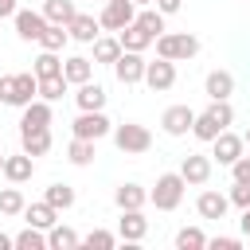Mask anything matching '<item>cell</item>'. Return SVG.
Returning a JSON list of instances; mask_svg holds the SVG:
<instances>
[{
	"mask_svg": "<svg viewBox=\"0 0 250 250\" xmlns=\"http://www.w3.org/2000/svg\"><path fill=\"white\" fill-rule=\"evenodd\" d=\"M51 102H43V98H31L27 105H23V117H20V133L23 129H51Z\"/></svg>",
	"mask_w": 250,
	"mask_h": 250,
	"instance_id": "cell-16",
	"label": "cell"
},
{
	"mask_svg": "<svg viewBox=\"0 0 250 250\" xmlns=\"http://www.w3.org/2000/svg\"><path fill=\"white\" fill-rule=\"evenodd\" d=\"M207 246V234L199 227H180L176 230V250H203Z\"/></svg>",
	"mask_w": 250,
	"mask_h": 250,
	"instance_id": "cell-34",
	"label": "cell"
},
{
	"mask_svg": "<svg viewBox=\"0 0 250 250\" xmlns=\"http://www.w3.org/2000/svg\"><path fill=\"white\" fill-rule=\"evenodd\" d=\"M234 125V109H230V102H211L203 113H195V121H191V137L195 141H215L223 129H230Z\"/></svg>",
	"mask_w": 250,
	"mask_h": 250,
	"instance_id": "cell-1",
	"label": "cell"
},
{
	"mask_svg": "<svg viewBox=\"0 0 250 250\" xmlns=\"http://www.w3.org/2000/svg\"><path fill=\"white\" fill-rule=\"evenodd\" d=\"M74 137H86V141H102L105 133H113V121L105 117V109H78L74 117Z\"/></svg>",
	"mask_w": 250,
	"mask_h": 250,
	"instance_id": "cell-6",
	"label": "cell"
},
{
	"mask_svg": "<svg viewBox=\"0 0 250 250\" xmlns=\"http://www.w3.org/2000/svg\"><path fill=\"white\" fill-rule=\"evenodd\" d=\"M133 4H137V8H148V4H152V0H133Z\"/></svg>",
	"mask_w": 250,
	"mask_h": 250,
	"instance_id": "cell-46",
	"label": "cell"
},
{
	"mask_svg": "<svg viewBox=\"0 0 250 250\" xmlns=\"http://www.w3.org/2000/svg\"><path fill=\"white\" fill-rule=\"evenodd\" d=\"M12 246H16V238H12V234H4V230H0V250H12Z\"/></svg>",
	"mask_w": 250,
	"mask_h": 250,
	"instance_id": "cell-44",
	"label": "cell"
},
{
	"mask_svg": "<svg viewBox=\"0 0 250 250\" xmlns=\"http://www.w3.org/2000/svg\"><path fill=\"white\" fill-rule=\"evenodd\" d=\"M113 74H117L121 86H137V82L145 78V59H141V51H121L117 62H113Z\"/></svg>",
	"mask_w": 250,
	"mask_h": 250,
	"instance_id": "cell-12",
	"label": "cell"
},
{
	"mask_svg": "<svg viewBox=\"0 0 250 250\" xmlns=\"http://www.w3.org/2000/svg\"><path fill=\"white\" fill-rule=\"evenodd\" d=\"M207 246H215V250H238L242 238H234V234H215V238H207Z\"/></svg>",
	"mask_w": 250,
	"mask_h": 250,
	"instance_id": "cell-40",
	"label": "cell"
},
{
	"mask_svg": "<svg viewBox=\"0 0 250 250\" xmlns=\"http://www.w3.org/2000/svg\"><path fill=\"white\" fill-rule=\"evenodd\" d=\"M242 234L250 238V207H242Z\"/></svg>",
	"mask_w": 250,
	"mask_h": 250,
	"instance_id": "cell-45",
	"label": "cell"
},
{
	"mask_svg": "<svg viewBox=\"0 0 250 250\" xmlns=\"http://www.w3.org/2000/svg\"><path fill=\"white\" fill-rule=\"evenodd\" d=\"M66 86H70V82H66L62 74H51V78H39V98H43V102H59V98L66 94Z\"/></svg>",
	"mask_w": 250,
	"mask_h": 250,
	"instance_id": "cell-36",
	"label": "cell"
},
{
	"mask_svg": "<svg viewBox=\"0 0 250 250\" xmlns=\"http://www.w3.org/2000/svg\"><path fill=\"white\" fill-rule=\"evenodd\" d=\"M230 176H234V180H250V156H238V160L230 164Z\"/></svg>",
	"mask_w": 250,
	"mask_h": 250,
	"instance_id": "cell-41",
	"label": "cell"
},
{
	"mask_svg": "<svg viewBox=\"0 0 250 250\" xmlns=\"http://www.w3.org/2000/svg\"><path fill=\"white\" fill-rule=\"evenodd\" d=\"M195 211H199V219H227V211H230V199L223 195V191H199V199H195Z\"/></svg>",
	"mask_w": 250,
	"mask_h": 250,
	"instance_id": "cell-18",
	"label": "cell"
},
{
	"mask_svg": "<svg viewBox=\"0 0 250 250\" xmlns=\"http://www.w3.org/2000/svg\"><path fill=\"white\" fill-rule=\"evenodd\" d=\"M113 203H117L121 211H133V207H145V203H148V191H145L141 184H121V188L113 191Z\"/></svg>",
	"mask_w": 250,
	"mask_h": 250,
	"instance_id": "cell-24",
	"label": "cell"
},
{
	"mask_svg": "<svg viewBox=\"0 0 250 250\" xmlns=\"http://www.w3.org/2000/svg\"><path fill=\"white\" fill-rule=\"evenodd\" d=\"M152 8H156V12H164V16H176V12L184 8V0H152Z\"/></svg>",
	"mask_w": 250,
	"mask_h": 250,
	"instance_id": "cell-42",
	"label": "cell"
},
{
	"mask_svg": "<svg viewBox=\"0 0 250 250\" xmlns=\"http://www.w3.org/2000/svg\"><path fill=\"white\" fill-rule=\"evenodd\" d=\"M0 176H4L8 184H27V180L35 176V156H27L23 148H20L16 156H4V168H0Z\"/></svg>",
	"mask_w": 250,
	"mask_h": 250,
	"instance_id": "cell-14",
	"label": "cell"
},
{
	"mask_svg": "<svg viewBox=\"0 0 250 250\" xmlns=\"http://www.w3.org/2000/svg\"><path fill=\"white\" fill-rule=\"evenodd\" d=\"M234 207H250V180H234L230 184V195H227Z\"/></svg>",
	"mask_w": 250,
	"mask_h": 250,
	"instance_id": "cell-39",
	"label": "cell"
},
{
	"mask_svg": "<svg viewBox=\"0 0 250 250\" xmlns=\"http://www.w3.org/2000/svg\"><path fill=\"white\" fill-rule=\"evenodd\" d=\"M74 12H78L74 0H43V16H47V23H62V27H66V23L74 20Z\"/></svg>",
	"mask_w": 250,
	"mask_h": 250,
	"instance_id": "cell-28",
	"label": "cell"
},
{
	"mask_svg": "<svg viewBox=\"0 0 250 250\" xmlns=\"http://www.w3.org/2000/svg\"><path fill=\"white\" fill-rule=\"evenodd\" d=\"M242 141H246V148H250V125H246V133H242Z\"/></svg>",
	"mask_w": 250,
	"mask_h": 250,
	"instance_id": "cell-47",
	"label": "cell"
},
{
	"mask_svg": "<svg viewBox=\"0 0 250 250\" xmlns=\"http://www.w3.org/2000/svg\"><path fill=\"white\" fill-rule=\"evenodd\" d=\"M152 43H156V55H160V59H172V62L199 55V39H195L191 31H160Z\"/></svg>",
	"mask_w": 250,
	"mask_h": 250,
	"instance_id": "cell-3",
	"label": "cell"
},
{
	"mask_svg": "<svg viewBox=\"0 0 250 250\" xmlns=\"http://www.w3.org/2000/svg\"><path fill=\"white\" fill-rule=\"evenodd\" d=\"M23 191L20 188H0V215H23Z\"/></svg>",
	"mask_w": 250,
	"mask_h": 250,
	"instance_id": "cell-37",
	"label": "cell"
},
{
	"mask_svg": "<svg viewBox=\"0 0 250 250\" xmlns=\"http://www.w3.org/2000/svg\"><path fill=\"white\" fill-rule=\"evenodd\" d=\"M98 141H86V137H74L70 145H66V160L70 164H78V168H86V164H94V156H98V148H94Z\"/></svg>",
	"mask_w": 250,
	"mask_h": 250,
	"instance_id": "cell-27",
	"label": "cell"
},
{
	"mask_svg": "<svg viewBox=\"0 0 250 250\" xmlns=\"http://www.w3.org/2000/svg\"><path fill=\"white\" fill-rule=\"evenodd\" d=\"M203 94L211 98V102H230V94H234V74L230 70H211L207 78H203Z\"/></svg>",
	"mask_w": 250,
	"mask_h": 250,
	"instance_id": "cell-15",
	"label": "cell"
},
{
	"mask_svg": "<svg viewBox=\"0 0 250 250\" xmlns=\"http://www.w3.org/2000/svg\"><path fill=\"white\" fill-rule=\"evenodd\" d=\"M90 47H94V62H105V66H113L117 55H121V39L117 35H98Z\"/></svg>",
	"mask_w": 250,
	"mask_h": 250,
	"instance_id": "cell-25",
	"label": "cell"
},
{
	"mask_svg": "<svg viewBox=\"0 0 250 250\" xmlns=\"http://www.w3.org/2000/svg\"><path fill=\"white\" fill-rule=\"evenodd\" d=\"M145 234H148V219L141 215V207L121 211V219H117V238H125V242H141Z\"/></svg>",
	"mask_w": 250,
	"mask_h": 250,
	"instance_id": "cell-17",
	"label": "cell"
},
{
	"mask_svg": "<svg viewBox=\"0 0 250 250\" xmlns=\"http://www.w3.org/2000/svg\"><path fill=\"white\" fill-rule=\"evenodd\" d=\"M66 31H70L74 43H94V39L102 35V23H98L94 16H86V12H74V20L66 23Z\"/></svg>",
	"mask_w": 250,
	"mask_h": 250,
	"instance_id": "cell-19",
	"label": "cell"
},
{
	"mask_svg": "<svg viewBox=\"0 0 250 250\" xmlns=\"http://www.w3.org/2000/svg\"><path fill=\"white\" fill-rule=\"evenodd\" d=\"M20 148L27 156H47L51 152V129H23L20 133Z\"/></svg>",
	"mask_w": 250,
	"mask_h": 250,
	"instance_id": "cell-22",
	"label": "cell"
},
{
	"mask_svg": "<svg viewBox=\"0 0 250 250\" xmlns=\"http://www.w3.org/2000/svg\"><path fill=\"white\" fill-rule=\"evenodd\" d=\"M113 145H117L125 156H137V152H148V148H152V133H148V125L121 121V125H113Z\"/></svg>",
	"mask_w": 250,
	"mask_h": 250,
	"instance_id": "cell-5",
	"label": "cell"
},
{
	"mask_svg": "<svg viewBox=\"0 0 250 250\" xmlns=\"http://www.w3.org/2000/svg\"><path fill=\"white\" fill-rule=\"evenodd\" d=\"M74 102H78V109H105V90L90 78V82H82V86H78Z\"/></svg>",
	"mask_w": 250,
	"mask_h": 250,
	"instance_id": "cell-26",
	"label": "cell"
},
{
	"mask_svg": "<svg viewBox=\"0 0 250 250\" xmlns=\"http://www.w3.org/2000/svg\"><path fill=\"white\" fill-rule=\"evenodd\" d=\"M31 74H35V78L62 74V59H59V51H39V55H35V62H31Z\"/></svg>",
	"mask_w": 250,
	"mask_h": 250,
	"instance_id": "cell-29",
	"label": "cell"
},
{
	"mask_svg": "<svg viewBox=\"0 0 250 250\" xmlns=\"http://www.w3.org/2000/svg\"><path fill=\"white\" fill-rule=\"evenodd\" d=\"M16 8H20L16 0H0V20H12V16H16Z\"/></svg>",
	"mask_w": 250,
	"mask_h": 250,
	"instance_id": "cell-43",
	"label": "cell"
},
{
	"mask_svg": "<svg viewBox=\"0 0 250 250\" xmlns=\"http://www.w3.org/2000/svg\"><path fill=\"white\" fill-rule=\"evenodd\" d=\"M23 219H27V227H39V230H51L55 223H59V211L47 203V199H39V203H23Z\"/></svg>",
	"mask_w": 250,
	"mask_h": 250,
	"instance_id": "cell-21",
	"label": "cell"
},
{
	"mask_svg": "<svg viewBox=\"0 0 250 250\" xmlns=\"http://www.w3.org/2000/svg\"><path fill=\"white\" fill-rule=\"evenodd\" d=\"M16 250H47V230L23 227V230L16 234Z\"/></svg>",
	"mask_w": 250,
	"mask_h": 250,
	"instance_id": "cell-35",
	"label": "cell"
},
{
	"mask_svg": "<svg viewBox=\"0 0 250 250\" xmlns=\"http://www.w3.org/2000/svg\"><path fill=\"white\" fill-rule=\"evenodd\" d=\"M141 82H145L152 94H164V90H172V86H176V62L156 55V62H145V78H141Z\"/></svg>",
	"mask_w": 250,
	"mask_h": 250,
	"instance_id": "cell-7",
	"label": "cell"
},
{
	"mask_svg": "<svg viewBox=\"0 0 250 250\" xmlns=\"http://www.w3.org/2000/svg\"><path fill=\"white\" fill-rule=\"evenodd\" d=\"M16 35L23 39V43H39V35H43V27H47V16L43 12H31V8H16Z\"/></svg>",
	"mask_w": 250,
	"mask_h": 250,
	"instance_id": "cell-13",
	"label": "cell"
},
{
	"mask_svg": "<svg viewBox=\"0 0 250 250\" xmlns=\"http://www.w3.org/2000/svg\"><path fill=\"white\" fill-rule=\"evenodd\" d=\"M66 43H70V31H66L62 23H47L43 35H39V47H43V51H62Z\"/></svg>",
	"mask_w": 250,
	"mask_h": 250,
	"instance_id": "cell-31",
	"label": "cell"
},
{
	"mask_svg": "<svg viewBox=\"0 0 250 250\" xmlns=\"http://www.w3.org/2000/svg\"><path fill=\"white\" fill-rule=\"evenodd\" d=\"M242 152H246V141H242L238 133H230V129H223V133L211 141V160H219L223 168H230Z\"/></svg>",
	"mask_w": 250,
	"mask_h": 250,
	"instance_id": "cell-8",
	"label": "cell"
},
{
	"mask_svg": "<svg viewBox=\"0 0 250 250\" xmlns=\"http://www.w3.org/2000/svg\"><path fill=\"white\" fill-rule=\"evenodd\" d=\"M43 199H47L55 211H66V207H74V188H70V184H51V188L43 191Z\"/></svg>",
	"mask_w": 250,
	"mask_h": 250,
	"instance_id": "cell-33",
	"label": "cell"
},
{
	"mask_svg": "<svg viewBox=\"0 0 250 250\" xmlns=\"http://www.w3.org/2000/svg\"><path fill=\"white\" fill-rule=\"evenodd\" d=\"M133 23H137V27H145V31H148V35L156 39V35L164 31V12H156V8L148 4V8H141V12L133 16Z\"/></svg>",
	"mask_w": 250,
	"mask_h": 250,
	"instance_id": "cell-32",
	"label": "cell"
},
{
	"mask_svg": "<svg viewBox=\"0 0 250 250\" xmlns=\"http://www.w3.org/2000/svg\"><path fill=\"white\" fill-rule=\"evenodd\" d=\"M191 121H195V109L191 105H168L160 113V129L168 137H188L191 133Z\"/></svg>",
	"mask_w": 250,
	"mask_h": 250,
	"instance_id": "cell-11",
	"label": "cell"
},
{
	"mask_svg": "<svg viewBox=\"0 0 250 250\" xmlns=\"http://www.w3.org/2000/svg\"><path fill=\"white\" fill-rule=\"evenodd\" d=\"M62 78H66L70 86L90 82V78H94V59H86V55H70V59H62Z\"/></svg>",
	"mask_w": 250,
	"mask_h": 250,
	"instance_id": "cell-20",
	"label": "cell"
},
{
	"mask_svg": "<svg viewBox=\"0 0 250 250\" xmlns=\"http://www.w3.org/2000/svg\"><path fill=\"white\" fill-rule=\"evenodd\" d=\"M82 246H90V250H113V246H117V234H109V230L98 227V230H90V234L82 238Z\"/></svg>",
	"mask_w": 250,
	"mask_h": 250,
	"instance_id": "cell-38",
	"label": "cell"
},
{
	"mask_svg": "<svg viewBox=\"0 0 250 250\" xmlns=\"http://www.w3.org/2000/svg\"><path fill=\"white\" fill-rule=\"evenodd\" d=\"M211 168H215V160L203 156V152H188V156L180 160V176H184V184H191V188H203V184L211 180Z\"/></svg>",
	"mask_w": 250,
	"mask_h": 250,
	"instance_id": "cell-10",
	"label": "cell"
},
{
	"mask_svg": "<svg viewBox=\"0 0 250 250\" xmlns=\"http://www.w3.org/2000/svg\"><path fill=\"white\" fill-rule=\"evenodd\" d=\"M31 98H39V78L31 70H20V74H0V102L12 105V109H23Z\"/></svg>",
	"mask_w": 250,
	"mask_h": 250,
	"instance_id": "cell-2",
	"label": "cell"
},
{
	"mask_svg": "<svg viewBox=\"0 0 250 250\" xmlns=\"http://www.w3.org/2000/svg\"><path fill=\"white\" fill-rule=\"evenodd\" d=\"M74 246H82V238H78L70 227H59V223H55V227L47 230V250H74Z\"/></svg>",
	"mask_w": 250,
	"mask_h": 250,
	"instance_id": "cell-30",
	"label": "cell"
},
{
	"mask_svg": "<svg viewBox=\"0 0 250 250\" xmlns=\"http://www.w3.org/2000/svg\"><path fill=\"white\" fill-rule=\"evenodd\" d=\"M0 168H4V152H0Z\"/></svg>",
	"mask_w": 250,
	"mask_h": 250,
	"instance_id": "cell-48",
	"label": "cell"
},
{
	"mask_svg": "<svg viewBox=\"0 0 250 250\" xmlns=\"http://www.w3.org/2000/svg\"><path fill=\"white\" fill-rule=\"evenodd\" d=\"M117 39H121V51H148L152 47V35L145 31V27H137V23H125L121 31H117Z\"/></svg>",
	"mask_w": 250,
	"mask_h": 250,
	"instance_id": "cell-23",
	"label": "cell"
},
{
	"mask_svg": "<svg viewBox=\"0 0 250 250\" xmlns=\"http://www.w3.org/2000/svg\"><path fill=\"white\" fill-rule=\"evenodd\" d=\"M133 16H137V4H133V0H105L98 23H102L105 31H121L125 23H133Z\"/></svg>",
	"mask_w": 250,
	"mask_h": 250,
	"instance_id": "cell-9",
	"label": "cell"
},
{
	"mask_svg": "<svg viewBox=\"0 0 250 250\" xmlns=\"http://www.w3.org/2000/svg\"><path fill=\"white\" fill-rule=\"evenodd\" d=\"M184 176L180 172H164V176H156V188L148 191V203H156V211H176L180 203H184Z\"/></svg>",
	"mask_w": 250,
	"mask_h": 250,
	"instance_id": "cell-4",
	"label": "cell"
}]
</instances>
